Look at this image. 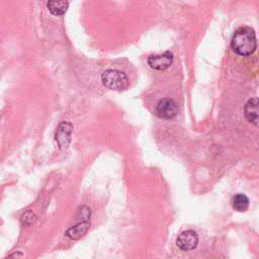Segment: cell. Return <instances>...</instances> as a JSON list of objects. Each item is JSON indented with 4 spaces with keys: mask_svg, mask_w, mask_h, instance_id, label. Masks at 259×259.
Returning <instances> with one entry per match:
<instances>
[{
    "mask_svg": "<svg viewBox=\"0 0 259 259\" xmlns=\"http://www.w3.org/2000/svg\"><path fill=\"white\" fill-rule=\"evenodd\" d=\"M231 48L239 56L246 57L253 54L257 48L254 29L249 26L239 27L233 34Z\"/></svg>",
    "mask_w": 259,
    "mask_h": 259,
    "instance_id": "obj_1",
    "label": "cell"
},
{
    "mask_svg": "<svg viewBox=\"0 0 259 259\" xmlns=\"http://www.w3.org/2000/svg\"><path fill=\"white\" fill-rule=\"evenodd\" d=\"M101 81L106 88L115 91H123L128 86L127 76L123 72L115 69L104 71L101 75Z\"/></svg>",
    "mask_w": 259,
    "mask_h": 259,
    "instance_id": "obj_2",
    "label": "cell"
},
{
    "mask_svg": "<svg viewBox=\"0 0 259 259\" xmlns=\"http://www.w3.org/2000/svg\"><path fill=\"white\" fill-rule=\"evenodd\" d=\"M178 112L177 104L174 100L169 98L161 99L156 106V114L164 119H172Z\"/></svg>",
    "mask_w": 259,
    "mask_h": 259,
    "instance_id": "obj_3",
    "label": "cell"
},
{
    "mask_svg": "<svg viewBox=\"0 0 259 259\" xmlns=\"http://www.w3.org/2000/svg\"><path fill=\"white\" fill-rule=\"evenodd\" d=\"M147 61L152 69L163 71L171 66L173 62V55L170 52H165L161 55H152Z\"/></svg>",
    "mask_w": 259,
    "mask_h": 259,
    "instance_id": "obj_4",
    "label": "cell"
},
{
    "mask_svg": "<svg viewBox=\"0 0 259 259\" xmlns=\"http://www.w3.org/2000/svg\"><path fill=\"white\" fill-rule=\"evenodd\" d=\"M198 243V236L196 232L192 230H187L182 232L176 241L177 246L183 251H190L193 250Z\"/></svg>",
    "mask_w": 259,
    "mask_h": 259,
    "instance_id": "obj_5",
    "label": "cell"
},
{
    "mask_svg": "<svg viewBox=\"0 0 259 259\" xmlns=\"http://www.w3.org/2000/svg\"><path fill=\"white\" fill-rule=\"evenodd\" d=\"M244 114L249 122L259 126V98H250L244 106Z\"/></svg>",
    "mask_w": 259,
    "mask_h": 259,
    "instance_id": "obj_6",
    "label": "cell"
},
{
    "mask_svg": "<svg viewBox=\"0 0 259 259\" xmlns=\"http://www.w3.org/2000/svg\"><path fill=\"white\" fill-rule=\"evenodd\" d=\"M73 130V125L69 122H62L60 123L57 132H56V141L58 142L59 146L66 147L69 145L71 140V133Z\"/></svg>",
    "mask_w": 259,
    "mask_h": 259,
    "instance_id": "obj_7",
    "label": "cell"
},
{
    "mask_svg": "<svg viewBox=\"0 0 259 259\" xmlns=\"http://www.w3.org/2000/svg\"><path fill=\"white\" fill-rule=\"evenodd\" d=\"M89 227H90V224L88 222H81L76 226L68 229V231L66 232V235L72 240H78L87 233V231L89 230Z\"/></svg>",
    "mask_w": 259,
    "mask_h": 259,
    "instance_id": "obj_8",
    "label": "cell"
},
{
    "mask_svg": "<svg viewBox=\"0 0 259 259\" xmlns=\"http://www.w3.org/2000/svg\"><path fill=\"white\" fill-rule=\"evenodd\" d=\"M49 11L54 15H62L66 12L69 2L67 1H49L47 3Z\"/></svg>",
    "mask_w": 259,
    "mask_h": 259,
    "instance_id": "obj_9",
    "label": "cell"
},
{
    "mask_svg": "<svg viewBox=\"0 0 259 259\" xmlns=\"http://www.w3.org/2000/svg\"><path fill=\"white\" fill-rule=\"evenodd\" d=\"M232 205L237 211H245L249 206V198L245 194L238 193L233 197Z\"/></svg>",
    "mask_w": 259,
    "mask_h": 259,
    "instance_id": "obj_10",
    "label": "cell"
},
{
    "mask_svg": "<svg viewBox=\"0 0 259 259\" xmlns=\"http://www.w3.org/2000/svg\"><path fill=\"white\" fill-rule=\"evenodd\" d=\"M21 221H22L23 225H26V226H28V225L32 224V223H33V221H34V215H33V212H32L31 210H28V211H26V212H25V213L22 215V219H21Z\"/></svg>",
    "mask_w": 259,
    "mask_h": 259,
    "instance_id": "obj_11",
    "label": "cell"
}]
</instances>
